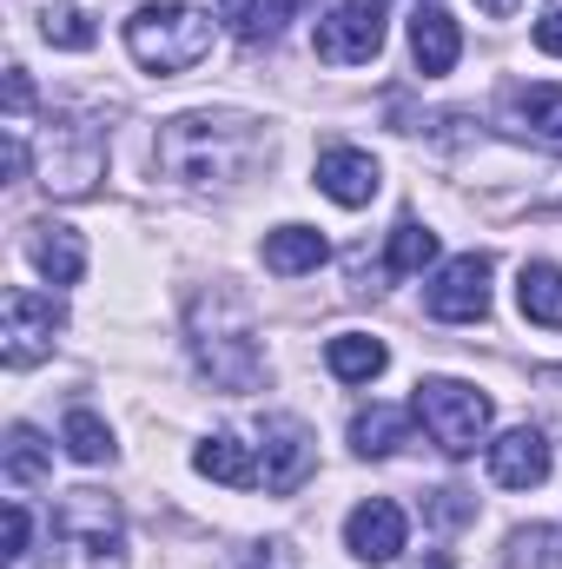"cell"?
Segmentation results:
<instances>
[{
	"label": "cell",
	"instance_id": "1",
	"mask_svg": "<svg viewBox=\"0 0 562 569\" xmlns=\"http://www.w3.org/2000/svg\"><path fill=\"white\" fill-rule=\"evenodd\" d=\"M252 152H259V127L239 113H179L152 140L159 172L179 186H225L252 166Z\"/></svg>",
	"mask_w": 562,
	"mask_h": 569
},
{
	"label": "cell",
	"instance_id": "2",
	"mask_svg": "<svg viewBox=\"0 0 562 569\" xmlns=\"http://www.w3.org/2000/svg\"><path fill=\"white\" fill-rule=\"evenodd\" d=\"M192 351H199V371L219 391H259L265 385V351H259L252 311L232 291H212V298L192 305Z\"/></svg>",
	"mask_w": 562,
	"mask_h": 569
},
{
	"label": "cell",
	"instance_id": "3",
	"mask_svg": "<svg viewBox=\"0 0 562 569\" xmlns=\"http://www.w3.org/2000/svg\"><path fill=\"white\" fill-rule=\"evenodd\" d=\"M127 53L145 73H192L212 53V13L185 0H152L127 20Z\"/></svg>",
	"mask_w": 562,
	"mask_h": 569
},
{
	"label": "cell",
	"instance_id": "4",
	"mask_svg": "<svg viewBox=\"0 0 562 569\" xmlns=\"http://www.w3.org/2000/svg\"><path fill=\"white\" fill-rule=\"evenodd\" d=\"M33 166H40V186L53 199H87L107 172V133L80 113H53L40 127V146H33Z\"/></svg>",
	"mask_w": 562,
	"mask_h": 569
},
{
	"label": "cell",
	"instance_id": "5",
	"mask_svg": "<svg viewBox=\"0 0 562 569\" xmlns=\"http://www.w3.org/2000/svg\"><path fill=\"white\" fill-rule=\"evenodd\" d=\"M418 425L430 430V443L443 457H470L483 437H490V398L463 378H423L418 385Z\"/></svg>",
	"mask_w": 562,
	"mask_h": 569
},
{
	"label": "cell",
	"instance_id": "6",
	"mask_svg": "<svg viewBox=\"0 0 562 569\" xmlns=\"http://www.w3.org/2000/svg\"><path fill=\"white\" fill-rule=\"evenodd\" d=\"M60 331H67V305H60L53 291L13 284V291L0 298V358H7L13 371L40 365V358L53 351V338H60Z\"/></svg>",
	"mask_w": 562,
	"mask_h": 569
},
{
	"label": "cell",
	"instance_id": "7",
	"mask_svg": "<svg viewBox=\"0 0 562 569\" xmlns=\"http://www.w3.org/2000/svg\"><path fill=\"white\" fill-rule=\"evenodd\" d=\"M53 537L73 543V550L93 557V563H113L120 543H127V517H120V503H113L107 490H67V497L53 503Z\"/></svg>",
	"mask_w": 562,
	"mask_h": 569
},
{
	"label": "cell",
	"instance_id": "8",
	"mask_svg": "<svg viewBox=\"0 0 562 569\" xmlns=\"http://www.w3.org/2000/svg\"><path fill=\"white\" fill-rule=\"evenodd\" d=\"M311 47H318V60H331V67H364V60H378V53H384V0H344V7H331V13H318Z\"/></svg>",
	"mask_w": 562,
	"mask_h": 569
},
{
	"label": "cell",
	"instance_id": "9",
	"mask_svg": "<svg viewBox=\"0 0 562 569\" xmlns=\"http://www.w3.org/2000/svg\"><path fill=\"white\" fill-rule=\"evenodd\" d=\"M259 443H265V457H259V483H265L272 497H291V490L311 477V463H318L311 430L298 425L291 411H272V418L259 425Z\"/></svg>",
	"mask_w": 562,
	"mask_h": 569
},
{
	"label": "cell",
	"instance_id": "10",
	"mask_svg": "<svg viewBox=\"0 0 562 569\" xmlns=\"http://www.w3.org/2000/svg\"><path fill=\"white\" fill-rule=\"evenodd\" d=\"M423 305H430V318H443V325H476V318L490 311V259H483V252L450 259V266L430 279Z\"/></svg>",
	"mask_w": 562,
	"mask_h": 569
},
{
	"label": "cell",
	"instance_id": "11",
	"mask_svg": "<svg viewBox=\"0 0 562 569\" xmlns=\"http://www.w3.org/2000/svg\"><path fill=\"white\" fill-rule=\"evenodd\" d=\"M404 537H411V523H404V510L391 497H371V503H358L344 517V543H351L358 563H398L404 557Z\"/></svg>",
	"mask_w": 562,
	"mask_h": 569
},
{
	"label": "cell",
	"instance_id": "12",
	"mask_svg": "<svg viewBox=\"0 0 562 569\" xmlns=\"http://www.w3.org/2000/svg\"><path fill=\"white\" fill-rule=\"evenodd\" d=\"M490 477H496L503 490H536V483H550V437L536 425L503 430V437L490 443Z\"/></svg>",
	"mask_w": 562,
	"mask_h": 569
},
{
	"label": "cell",
	"instance_id": "13",
	"mask_svg": "<svg viewBox=\"0 0 562 569\" xmlns=\"http://www.w3.org/2000/svg\"><path fill=\"white\" fill-rule=\"evenodd\" d=\"M378 186H384V172H378L371 152H358V146H324V152H318V192H324V199H338V206H371Z\"/></svg>",
	"mask_w": 562,
	"mask_h": 569
},
{
	"label": "cell",
	"instance_id": "14",
	"mask_svg": "<svg viewBox=\"0 0 562 569\" xmlns=\"http://www.w3.org/2000/svg\"><path fill=\"white\" fill-rule=\"evenodd\" d=\"M27 259L47 284H80L87 272V246L73 226H27Z\"/></svg>",
	"mask_w": 562,
	"mask_h": 569
},
{
	"label": "cell",
	"instance_id": "15",
	"mask_svg": "<svg viewBox=\"0 0 562 569\" xmlns=\"http://www.w3.org/2000/svg\"><path fill=\"white\" fill-rule=\"evenodd\" d=\"M456 53H463V33H456V20L443 13V7H423L411 13V60H418L423 80H436V73H450L456 67Z\"/></svg>",
	"mask_w": 562,
	"mask_h": 569
},
{
	"label": "cell",
	"instance_id": "16",
	"mask_svg": "<svg viewBox=\"0 0 562 569\" xmlns=\"http://www.w3.org/2000/svg\"><path fill=\"white\" fill-rule=\"evenodd\" d=\"M324 259H331V246H324L318 226H279V232H265V272H279V279L318 272Z\"/></svg>",
	"mask_w": 562,
	"mask_h": 569
},
{
	"label": "cell",
	"instance_id": "17",
	"mask_svg": "<svg viewBox=\"0 0 562 569\" xmlns=\"http://www.w3.org/2000/svg\"><path fill=\"white\" fill-rule=\"evenodd\" d=\"M324 365H331V378H344V385H371V378L391 365V351H384V338H371V331H338V338L324 345Z\"/></svg>",
	"mask_w": 562,
	"mask_h": 569
},
{
	"label": "cell",
	"instance_id": "18",
	"mask_svg": "<svg viewBox=\"0 0 562 569\" xmlns=\"http://www.w3.org/2000/svg\"><path fill=\"white\" fill-rule=\"evenodd\" d=\"M192 470H199V477H212V483H232V490L259 483V463H252V450H245V443H239L232 430L205 437V443L192 450Z\"/></svg>",
	"mask_w": 562,
	"mask_h": 569
},
{
	"label": "cell",
	"instance_id": "19",
	"mask_svg": "<svg viewBox=\"0 0 562 569\" xmlns=\"http://www.w3.org/2000/svg\"><path fill=\"white\" fill-rule=\"evenodd\" d=\"M47 470H53V443H47L33 425L7 430V443H0V477H7L13 490H27V483H40Z\"/></svg>",
	"mask_w": 562,
	"mask_h": 569
},
{
	"label": "cell",
	"instance_id": "20",
	"mask_svg": "<svg viewBox=\"0 0 562 569\" xmlns=\"http://www.w3.org/2000/svg\"><path fill=\"white\" fill-rule=\"evenodd\" d=\"M398 443H411V418H404V411L364 405V411L351 418V450H358V457H391Z\"/></svg>",
	"mask_w": 562,
	"mask_h": 569
},
{
	"label": "cell",
	"instance_id": "21",
	"mask_svg": "<svg viewBox=\"0 0 562 569\" xmlns=\"http://www.w3.org/2000/svg\"><path fill=\"white\" fill-rule=\"evenodd\" d=\"M516 305H523V318L530 325H543V331H562V272L556 266H523V279H516Z\"/></svg>",
	"mask_w": 562,
	"mask_h": 569
},
{
	"label": "cell",
	"instance_id": "22",
	"mask_svg": "<svg viewBox=\"0 0 562 569\" xmlns=\"http://www.w3.org/2000/svg\"><path fill=\"white\" fill-rule=\"evenodd\" d=\"M40 33H47V47H67V53H87V47L100 40L87 0H47V7H40Z\"/></svg>",
	"mask_w": 562,
	"mask_h": 569
},
{
	"label": "cell",
	"instance_id": "23",
	"mask_svg": "<svg viewBox=\"0 0 562 569\" xmlns=\"http://www.w3.org/2000/svg\"><path fill=\"white\" fill-rule=\"evenodd\" d=\"M516 120L530 140H543L550 152H562V87H523L516 93Z\"/></svg>",
	"mask_w": 562,
	"mask_h": 569
},
{
	"label": "cell",
	"instance_id": "24",
	"mask_svg": "<svg viewBox=\"0 0 562 569\" xmlns=\"http://www.w3.org/2000/svg\"><path fill=\"white\" fill-rule=\"evenodd\" d=\"M430 259H436V232H430V226H418V219H398L384 272H391V279H411V272H423Z\"/></svg>",
	"mask_w": 562,
	"mask_h": 569
},
{
	"label": "cell",
	"instance_id": "25",
	"mask_svg": "<svg viewBox=\"0 0 562 569\" xmlns=\"http://www.w3.org/2000/svg\"><path fill=\"white\" fill-rule=\"evenodd\" d=\"M67 457H73V463H113V430L100 425L87 405L67 411Z\"/></svg>",
	"mask_w": 562,
	"mask_h": 569
},
{
	"label": "cell",
	"instance_id": "26",
	"mask_svg": "<svg viewBox=\"0 0 562 569\" xmlns=\"http://www.w3.org/2000/svg\"><path fill=\"white\" fill-rule=\"evenodd\" d=\"M304 7H318V0H259V40H272L284 20H298Z\"/></svg>",
	"mask_w": 562,
	"mask_h": 569
},
{
	"label": "cell",
	"instance_id": "27",
	"mask_svg": "<svg viewBox=\"0 0 562 569\" xmlns=\"http://www.w3.org/2000/svg\"><path fill=\"white\" fill-rule=\"evenodd\" d=\"M33 113V80L27 67H7V120H27Z\"/></svg>",
	"mask_w": 562,
	"mask_h": 569
},
{
	"label": "cell",
	"instance_id": "28",
	"mask_svg": "<svg viewBox=\"0 0 562 569\" xmlns=\"http://www.w3.org/2000/svg\"><path fill=\"white\" fill-rule=\"evenodd\" d=\"M219 13L232 20L239 40H259V0H219Z\"/></svg>",
	"mask_w": 562,
	"mask_h": 569
},
{
	"label": "cell",
	"instance_id": "29",
	"mask_svg": "<svg viewBox=\"0 0 562 569\" xmlns=\"http://www.w3.org/2000/svg\"><path fill=\"white\" fill-rule=\"evenodd\" d=\"M245 569H298V550H291V543H259V550L245 557Z\"/></svg>",
	"mask_w": 562,
	"mask_h": 569
},
{
	"label": "cell",
	"instance_id": "30",
	"mask_svg": "<svg viewBox=\"0 0 562 569\" xmlns=\"http://www.w3.org/2000/svg\"><path fill=\"white\" fill-rule=\"evenodd\" d=\"M470 510H476V503H463V490H436V497H430V517H436V523H463Z\"/></svg>",
	"mask_w": 562,
	"mask_h": 569
},
{
	"label": "cell",
	"instance_id": "31",
	"mask_svg": "<svg viewBox=\"0 0 562 569\" xmlns=\"http://www.w3.org/2000/svg\"><path fill=\"white\" fill-rule=\"evenodd\" d=\"M7 563H20L27 557V510L20 503H7V550H0Z\"/></svg>",
	"mask_w": 562,
	"mask_h": 569
},
{
	"label": "cell",
	"instance_id": "32",
	"mask_svg": "<svg viewBox=\"0 0 562 569\" xmlns=\"http://www.w3.org/2000/svg\"><path fill=\"white\" fill-rule=\"evenodd\" d=\"M536 47H543V53H562V0L543 7V20H536Z\"/></svg>",
	"mask_w": 562,
	"mask_h": 569
},
{
	"label": "cell",
	"instance_id": "33",
	"mask_svg": "<svg viewBox=\"0 0 562 569\" xmlns=\"http://www.w3.org/2000/svg\"><path fill=\"white\" fill-rule=\"evenodd\" d=\"M476 7H483V13H490V20H510V13H516V7H523V0H476Z\"/></svg>",
	"mask_w": 562,
	"mask_h": 569
},
{
	"label": "cell",
	"instance_id": "34",
	"mask_svg": "<svg viewBox=\"0 0 562 569\" xmlns=\"http://www.w3.org/2000/svg\"><path fill=\"white\" fill-rule=\"evenodd\" d=\"M418 569H450V557H423V563Z\"/></svg>",
	"mask_w": 562,
	"mask_h": 569
},
{
	"label": "cell",
	"instance_id": "35",
	"mask_svg": "<svg viewBox=\"0 0 562 569\" xmlns=\"http://www.w3.org/2000/svg\"><path fill=\"white\" fill-rule=\"evenodd\" d=\"M550 385H562V378H550ZM556 411H562V391H556Z\"/></svg>",
	"mask_w": 562,
	"mask_h": 569
}]
</instances>
